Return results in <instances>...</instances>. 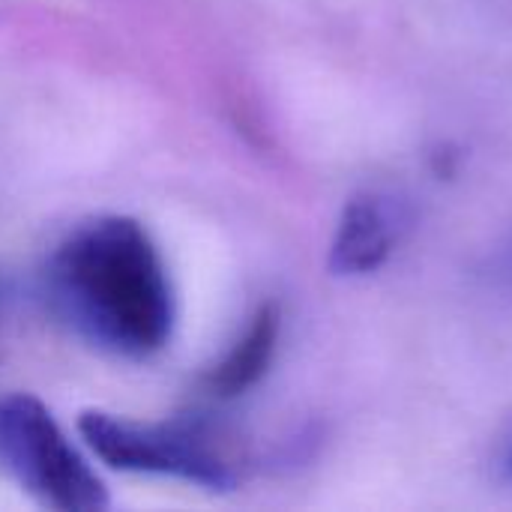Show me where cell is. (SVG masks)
Wrapping results in <instances>:
<instances>
[{
	"mask_svg": "<svg viewBox=\"0 0 512 512\" xmlns=\"http://www.w3.org/2000/svg\"><path fill=\"white\" fill-rule=\"evenodd\" d=\"M510 471H512V459H510Z\"/></svg>",
	"mask_w": 512,
	"mask_h": 512,
	"instance_id": "obj_6",
	"label": "cell"
},
{
	"mask_svg": "<svg viewBox=\"0 0 512 512\" xmlns=\"http://www.w3.org/2000/svg\"><path fill=\"white\" fill-rule=\"evenodd\" d=\"M0 474L48 510L99 512L111 504L54 414L27 393L0 396Z\"/></svg>",
	"mask_w": 512,
	"mask_h": 512,
	"instance_id": "obj_3",
	"label": "cell"
},
{
	"mask_svg": "<svg viewBox=\"0 0 512 512\" xmlns=\"http://www.w3.org/2000/svg\"><path fill=\"white\" fill-rule=\"evenodd\" d=\"M282 315L273 303H264L228 348V354L204 375V390L213 399H237L249 393L270 369L279 345Z\"/></svg>",
	"mask_w": 512,
	"mask_h": 512,
	"instance_id": "obj_5",
	"label": "cell"
},
{
	"mask_svg": "<svg viewBox=\"0 0 512 512\" xmlns=\"http://www.w3.org/2000/svg\"><path fill=\"white\" fill-rule=\"evenodd\" d=\"M78 432L96 459L114 471L171 477L207 492H234L249 468L243 441L228 426L201 414L150 423L84 411Z\"/></svg>",
	"mask_w": 512,
	"mask_h": 512,
	"instance_id": "obj_2",
	"label": "cell"
},
{
	"mask_svg": "<svg viewBox=\"0 0 512 512\" xmlns=\"http://www.w3.org/2000/svg\"><path fill=\"white\" fill-rule=\"evenodd\" d=\"M408 228L405 207L396 198L363 192L354 195L336 225L330 246L333 276H369L387 264Z\"/></svg>",
	"mask_w": 512,
	"mask_h": 512,
	"instance_id": "obj_4",
	"label": "cell"
},
{
	"mask_svg": "<svg viewBox=\"0 0 512 512\" xmlns=\"http://www.w3.org/2000/svg\"><path fill=\"white\" fill-rule=\"evenodd\" d=\"M42 288L60 324L105 354L150 360L171 342V276L159 246L132 216L78 222L51 249Z\"/></svg>",
	"mask_w": 512,
	"mask_h": 512,
	"instance_id": "obj_1",
	"label": "cell"
}]
</instances>
